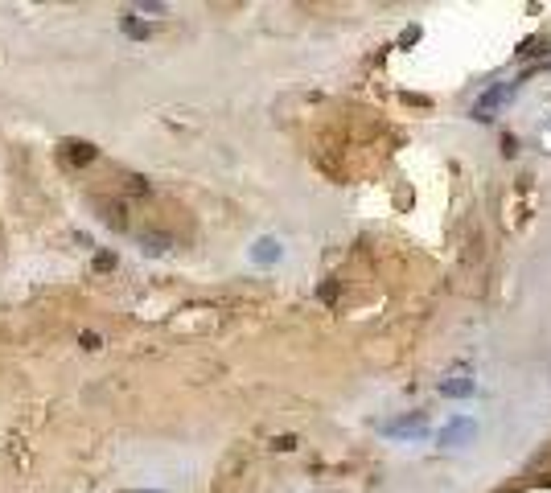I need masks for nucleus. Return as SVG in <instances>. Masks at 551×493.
Listing matches in <instances>:
<instances>
[{"label":"nucleus","instance_id":"nucleus-16","mask_svg":"<svg viewBox=\"0 0 551 493\" xmlns=\"http://www.w3.org/2000/svg\"><path fill=\"white\" fill-rule=\"evenodd\" d=\"M502 493H523V490H519V485H511V490H502Z\"/></svg>","mask_w":551,"mask_h":493},{"label":"nucleus","instance_id":"nucleus-9","mask_svg":"<svg viewBox=\"0 0 551 493\" xmlns=\"http://www.w3.org/2000/svg\"><path fill=\"white\" fill-rule=\"evenodd\" d=\"M523 58H535V53H548V41L543 37H531V41H523V49H519Z\"/></svg>","mask_w":551,"mask_h":493},{"label":"nucleus","instance_id":"nucleus-2","mask_svg":"<svg viewBox=\"0 0 551 493\" xmlns=\"http://www.w3.org/2000/svg\"><path fill=\"white\" fill-rule=\"evenodd\" d=\"M177 243H173V235H165V230H144L140 235V255H148V259H161V255H169Z\"/></svg>","mask_w":551,"mask_h":493},{"label":"nucleus","instance_id":"nucleus-8","mask_svg":"<svg viewBox=\"0 0 551 493\" xmlns=\"http://www.w3.org/2000/svg\"><path fill=\"white\" fill-rule=\"evenodd\" d=\"M66 156L74 165H86V160H95V144H66Z\"/></svg>","mask_w":551,"mask_h":493},{"label":"nucleus","instance_id":"nucleus-15","mask_svg":"<svg viewBox=\"0 0 551 493\" xmlns=\"http://www.w3.org/2000/svg\"><path fill=\"white\" fill-rule=\"evenodd\" d=\"M124 493H161V490H124Z\"/></svg>","mask_w":551,"mask_h":493},{"label":"nucleus","instance_id":"nucleus-14","mask_svg":"<svg viewBox=\"0 0 551 493\" xmlns=\"http://www.w3.org/2000/svg\"><path fill=\"white\" fill-rule=\"evenodd\" d=\"M276 448H284V453H288V448H296V436H280V440H276Z\"/></svg>","mask_w":551,"mask_h":493},{"label":"nucleus","instance_id":"nucleus-13","mask_svg":"<svg viewBox=\"0 0 551 493\" xmlns=\"http://www.w3.org/2000/svg\"><path fill=\"white\" fill-rule=\"evenodd\" d=\"M502 152L515 156V152H519V140H515V136H502Z\"/></svg>","mask_w":551,"mask_h":493},{"label":"nucleus","instance_id":"nucleus-3","mask_svg":"<svg viewBox=\"0 0 551 493\" xmlns=\"http://www.w3.org/2000/svg\"><path fill=\"white\" fill-rule=\"evenodd\" d=\"M428 432V416H403V420H391L383 424V436H424Z\"/></svg>","mask_w":551,"mask_h":493},{"label":"nucleus","instance_id":"nucleus-6","mask_svg":"<svg viewBox=\"0 0 551 493\" xmlns=\"http://www.w3.org/2000/svg\"><path fill=\"white\" fill-rule=\"evenodd\" d=\"M99 222H103V226H115V230H124V226H128V218H124V206H119V202H99Z\"/></svg>","mask_w":551,"mask_h":493},{"label":"nucleus","instance_id":"nucleus-5","mask_svg":"<svg viewBox=\"0 0 551 493\" xmlns=\"http://www.w3.org/2000/svg\"><path fill=\"white\" fill-rule=\"evenodd\" d=\"M441 395H449V399H469V395H473V378H469V374H453V378L441 383Z\"/></svg>","mask_w":551,"mask_h":493},{"label":"nucleus","instance_id":"nucleus-12","mask_svg":"<svg viewBox=\"0 0 551 493\" xmlns=\"http://www.w3.org/2000/svg\"><path fill=\"white\" fill-rule=\"evenodd\" d=\"M420 41V29L412 25V29H403V37H399V45H416Z\"/></svg>","mask_w":551,"mask_h":493},{"label":"nucleus","instance_id":"nucleus-10","mask_svg":"<svg viewBox=\"0 0 551 493\" xmlns=\"http://www.w3.org/2000/svg\"><path fill=\"white\" fill-rule=\"evenodd\" d=\"M95 272H115V251H99L95 255Z\"/></svg>","mask_w":551,"mask_h":493},{"label":"nucleus","instance_id":"nucleus-7","mask_svg":"<svg viewBox=\"0 0 551 493\" xmlns=\"http://www.w3.org/2000/svg\"><path fill=\"white\" fill-rule=\"evenodd\" d=\"M251 259H255V263H276V259H280V243H276V239H259V243L251 247Z\"/></svg>","mask_w":551,"mask_h":493},{"label":"nucleus","instance_id":"nucleus-1","mask_svg":"<svg viewBox=\"0 0 551 493\" xmlns=\"http://www.w3.org/2000/svg\"><path fill=\"white\" fill-rule=\"evenodd\" d=\"M511 95H515V82H498V86H490V91H486V95H482V99L473 103V119H478V123L494 119V115L502 111V103H506Z\"/></svg>","mask_w":551,"mask_h":493},{"label":"nucleus","instance_id":"nucleus-4","mask_svg":"<svg viewBox=\"0 0 551 493\" xmlns=\"http://www.w3.org/2000/svg\"><path fill=\"white\" fill-rule=\"evenodd\" d=\"M473 432H478L473 420H457V424H449L441 432V444H465V440H473Z\"/></svg>","mask_w":551,"mask_h":493},{"label":"nucleus","instance_id":"nucleus-11","mask_svg":"<svg viewBox=\"0 0 551 493\" xmlns=\"http://www.w3.org/2000/svg\"><path fill=\"white\" fill-rule=\"evenodd\" d=\"M119 25H124V33H128V37H148V25H136L132 16H124Z\"/></svg>","mask_w":551,"mask_h":493}]
</instances>
